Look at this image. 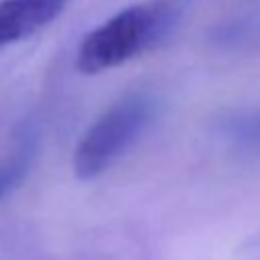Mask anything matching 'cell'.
Instances as JSON below:
<instances>
[{
  "label": "cell",
  "instance_id": "1",
  "mask_svg": "<svg viewBox=\"0 0 260 260\" xmlns=\"http://www.w3.org/2000/svg\"><path fill=\"white\" fill-rule=\"evenodd\" d=\"M175 24V12L169 6H132L98 28L79 45L77 69L93 75L118 67L146 49L158 45Z\"/></svg>",
  "mask_w": 260,
  "mask_h": 260
},
{
  "label": "cell",
  "instance_id": "2",
  "mask_svg": "<svg viewBox=\"0 0 260 260\" xmlns=\"http://www.w3.org/2000/svg\"><path fill=\"white\" fill-rule=\"evenodd\" d=\"M154 116V100L134 91L114 102L79 138L73 152V171L79 179H95L110 169L144 132Z\"/></svg>",
  "mask_w": 260,
  "mask_h": 260
},
{
  "label": "cell",
  "instance_id": "3",
  "mask_svg": "<svg viewBox=\"0 0 260 260\" xmlns=\"http://www.w3.org/2000/svg\"><path fill=\"white\" fill-rule=\"evenodd\" d=\"M67 0H2L0 2V49L16 43L51 22Z\"/></svg>",
  "mask_w": 260,
  "mask_h": 260
},
{
  "label": "cell",
  "instance_id": "4",
  "mask_svg": "<svg viewBox=\"0 0 260 260\" xmlns=\"http://www.w3.org/2000/svg\"><path fill=\"white\" fill-rule=\"evenodd\" d=\"M28 160H30V144L20 142V148L10 158L0 162V199L8 195L18 185V181L24 177Z\"/></svg>",
  "mask_w": 260,
  "mask_h": 260
},
{
  "label": "cell",
  "instance_id": "5",
  "mask_svg": "<svg viewBox=\"0 0 260 260\" xmlns=\"http://www.w3.org/2000/svg\"><path fill=\"white\" fill-rule=\"evenodd\" d=\"M238 138L246 140V142H256L260 140V114H252V116H244L240 118L232 128H230Z\"/></svg>",
  "mask_w": 260,
  "mask_h": 260
}]
</instances>
